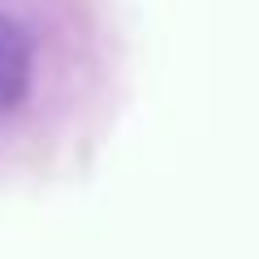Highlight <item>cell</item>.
Listing matches in <instances>:
<instances>
[{
    "label": "cell",
    "mask_w": 259,
    "mask_h": 259,
    "mask_svg": "<svg viewBox=\"0 0 259 259\" xmlns=\"http://www.w3.org/2000/svg\"><path fill=\"white\" fill-rule=\"evenodd\" d=\"M30 69H35V56H30V39L26 30L13 18L0 13V112L18 108L30 91Z\"/></svg>",
    "instance_id": "cell-1"
}]
</instances>
